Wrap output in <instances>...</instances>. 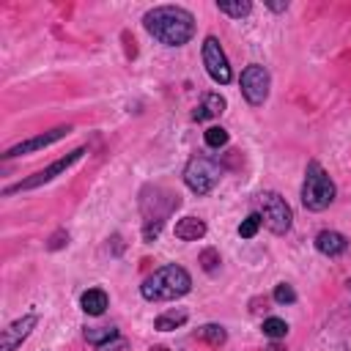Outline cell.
<instances>
[{
	"mask_svg": "<svg viewBox=\"0 0 351 351\" xmlns=\"http://www.w3.org/2000/svg\"><path fill=\"white\" fill-rule=\"evenodd\" d=\"M143 27L165 47H184L195 36V16L181 5H154L143 14Z\"/></svg>",
	"mask_w": 351,
	"mask_h": 351,
	"instance_id": "6da1fadb",
	"label": "cell"
},
{
	"mask_svg": "<svg viewBox=\"0 0 351 351\" xmlns=\"http://www.w3.org/2000/svg\"><path fill=\"white\" fill-rule=\"evenodd\" d=\"M189 291H192V277L178 263H167V266L156 269L140 285V296L145 302H173V299L186 296Z\"/></svg>",
	"mask_w": 351,
	"mask_h": 351,
	"instance_id": "7a4b0ae2",
	"label": "cell"
},
{
	"mask_svg": "<svg viewBox=\"0 0 351 351\" xmlns=\"http://www.w3.org/2000/svg\"><path fill=\"white\" fill-rule=\"evenodd\" d=\"M181 206V197L165 186H145L140 192V211H143V239L154 241L165 225V219Z\"/></svg>",
	"mask_w": 351,
	"mask_h": 351,
	"instance_id": "3957f363",
	"label": "cell"
},
{
	"mask_svg": "<svg viewBox=\"0 0 351 351\" xmlns=\"http://www.w3.org/2000/svg\"><path fill=\"white\" fill-rule=\"evenodd\" d=\"M337 189H335V181L329 178V173L324 170L321 162L310 159L307 167H304V184H302V206L307 211H324L332 206Z\"/></svg>",
	"mask_w": 351,
	"mask_h": 351,
	"instance_id": "277c9868",
	"label": "cell"
},
{
	"mask_svg": "<svg viewBox=\"0 0 351 351\" xmlns=\"http://www.w3.org/2000/svg\"><path fill=\"white\" fill-rule=\"evenodd\" d=\"M222 178V167L208 156H192L184 167V184L195 195H208Z\"/></svg>",
	"mask_w": 351,
	"mask_h": 351,
	"instance_id": "5b68a950",
	"label": "cell"
},
{
	"mask_svg": "<svg viewBox=\"0 0 351 351\" xmlns=\"http://www.w3.org/2000/svg\"><path fill=\"white\" fill-rule=\"evenodd\" d=\"M258 206H261V219H263V225H266L271 233L282 236V233L291 230L293 214H291V206L285 203V197H282L280 192H271V189L261 192V195H258Z\"/></svg>",
	"mask_w": 351,
	"mask_h": 351,
	"instance_id": "8992f818",
	"label": "cell"
},
{
	"mask_svg": "<svg viewBox=\"0 0 351 351\" xmlns=\"http://www.w3.org/2000/svg\"><path fill=\"white\" fill-rule=\"evenodd\" d=\"M85 156V148L80 145V148H74V151H69L66 156H60V159H55L49 167H44V170H38V173H33V176H27V178H22V181H16V184H11V186H5L3 189V195H14V192H27V189H36V186H44V184H49L52 178H58L60 173H66L71 165H77L80 159Z\"/></svg>",
	"mask_w": 351,
	"mask_h": 351,
	"instance_id": "52a82bcc",
	"label": "cell"
},
{
	"mask_svg": "<svg viewBox=\"0 0 351 351\" xmlns=\"http://www.w3.org/2000/svg\"><path fill=\"white\" fill-rule=\"evenodd\" d=\"M239 85H241V96H244L252 107H261V104L269 99L271 77H269V71H266L261 63H250V66L241 71Z\"/></svg>",
	"mask_w": 351,
	"mask_h": 351,
	"instance_id": "ba28073f",
	"label": "cell"
},
{
	"mask_svg": "<svg viewBox=\"0 0 351 351\" xmlns=\"http://www.w3.org/2000/svg\"><path fill=\"white\" fill-rule=\"evenodd\" d=\"M203 66H206L208 77H211L217 85H228L230 77H233L230 63H228V58H225L219 41H217V36H206V38H203Z\"/></svg>",
	"mask_w": 351,
	"mask_h": 351,
	"instance_id": "9c48e42d",
	"label": "cell"
},
{
	"mask_svg": "<svg viewBox=\"0 0 351 351\" xmlns=\"http://www.w3.org/2000/svg\"><path fill=\"white\" fill-rule=\"evenodd\" d=\"M66 134H71V126H55V129H49V132H44V134H36V137H30V140H22V143H16V145H11V148H5V159H14V156H22V154H33V151H41V148H47V145H52V143H58V140H63Z\"/></svg>",
	"mask_w": 351,
	"mask_h": 351,
	"instance_id": "30bf717a",
	"label": "cell"
},
{
	"mask_svg": "<svg viewBox=\"0 0 351 351\" xmlns=\"http://www.w3.org/2000/svg\"><path fill=\"white\" fill-rule=\"evenodd\" d=\"M36 324H38V315H36V313H27V315H22V318L11 321V324L3 329L0 351H16V348L30 337V332L36 329Z\"/></svg>",
	"mask_w": 351,
	"mask_h": 351,
	"instance_id": "8fae6325",
	"label": "cell"
},
{
	"mask_svg": "<svg viewBox=\"0 0 351 351\" xmlns=\"http://www.w3.org/2000/svg\"><path fill=\"white\" fill-rule=\"evenodd\" d=\"M313 244H315V250H318L321 255H326V258H337V255H343V252L348 250V239H346L343 233H337V230H321Z\"/></svg>",
	"mask_w": 351,
	"mask_h": 351,
	"instance_id": "7c38bea8",
	"label": "cell"
},
{
	"mask_svg": "<svg viewBox=\"0 0 351 351\" xmlns=\"http://www.w3.org/2000/svg\"><path fill=\"white\" fill-rule=\"evenodd\" d=\"M173 230H176V239L181 241H197L206 236V222L200 217H181Z\"/></svg>",
	"mask_w": 351,
	"mask_h": 351,
	"instance_id": "4fadbf2b",
	"label": "cell"
},
{
	"mask_svg": "<svg viewBox=\"0 0 351 351\" xmlns=\"http://www.w3.org/2000/svg\"><path fill=\"white\" fill-rule=\"evenodd\" d=\"M225 107H228L225 96H219V93H206V96H203V101H200V107L192 112V118H195V121L217 118V115H222V112H225Z\"/></svg>",
	"mask_w": 351,
	"mask_h": 351,
	"instance_id": "5bb4252c",
	"label": "cell"
},
{
	"mask_svg": "<svg viewBox=\"0 0 351 351\" xmlns=\"http://www.w3.org/2000/svg\"><path fill=\"white\" fill-rule=\"evenodd\" d=\"M107 304H110V299H107V293H104L101 288H88V291L80 296V307H82L88 315H101V313L107 310Z\"/></svg>",
	"mask_w": 351,
	"mask_h": 351,
	"instance_id": "9a60e30c",
	"label": "cell"
},
{
	"mask_svg": "<svg viewBox=\"0 0 351 351\" xmlns=\"http://www.w3.org/2000/svg\"><path fill=\"white\" fill-rule=\"evenodd\" d=\"M195 340H203V343H208V346L219 348V346H225L228 332H225L219 324H203V326H197V329H195Z\"/></svg>",
	"mask_w": 351,
	"mask_h": 351,
	"instance_id": "2e32d148",
	"label": "cell"
},
{
	"mask_svg": "<svg viewBox=\"0 0 351 351\" xmlns=\"http://www.w3.org/2000/svg\"><path fill=\"white\" fill-rule=\"evenodd\" d=\"M217 11L225 14V16H233V19H241L252 11V3L250 0H217Z\"/></svg>",
	"mask_w": 351,
	"mask_h": 351,
	"instance_id": "e0dca14e",
	"label": "cell"
},
{
	"mask_svg": "<svg viewBox=\"0 0 351 351\" xmlns=\"http://www.w3.org/2000/svg\"><path fill=\"white\" fill-rule=\"evenodd\" d=\"M186 321V310H167V313H162V315H156V321H154V326L159 329V332H170V329H178L181 324Z\"/></svg>",
	"mask_w": 351,
	"mask_h": 351,
	"instance_id": "ac0fdd59",
	"label": "cell"
},
{
	"mask_svg": "<svg viewBox=\"0 0 351 351\" xmlns=\"http://www.w3.org/2000/svg\"><path fill=\"white\" fill-rule=\"evenodd\" d=\"M118 337V329L115 326H88L85 329V340L90 343V346H104V343H110V340H115Z\"/></svg>",
	"mask_w": 351,
	"mask_h": 351,
	"instance_id": "d6986e66",
	"label": "cell"
},
{
	"mask_svg": "<svg viewBox=\"0 0 351 351\" xmlns=\"http://www.w3.org/2000/svg\"><path fill=\"white\" fill-rule=\"evenodd\" d=\"M197 263H200V269L203 271H217L219 269V263H222V258H219V250H214V247H206L200 255H197Z\"/></svg>",
	"mask_w": 351,
	"mask_h": 351,
	"instance_id": "ffe728a7",
	"label": "cell"
},
{
	"mask_svg": "<svg viewBox=\"0 0 351 351\" xmlns=\"http://www.w3.org/2000/svg\"><path fill=\"white\" fill-rule=\"evenodd\" d=\"M263 335L266 337H271V340H280V337H285L288 335V324L282 321V318H266L263 321Z\"/></svg>",
	"mask_w": 351,
	"mask_h": 351,
	"instance_id": "44dd1931",
	"label": "cell"
},
{
	"mask_svg": "<svg viewBox=\"0 0 351 351\" xmlns=\"http://www.w3.org/2000/svg\"><path fill=\"white\" fill-rule=\"evenodd\" d=\"M203 140H206L208 148H222V145H228V132L222 126H208Z\"/></svg>",
	"mask_w": 351,
	"mask_h": 351,
	"instance_id": "7402d4cb",
	"label": "cell"
},
{
	"mask_svg": "<svg viewBox=\"0 0 351 351\" xmlns=\"http://www.w3.org/2000/svg\"><path fill=\"white\" fill-rule=\"evenodd\" d=\"M261 225H263L261 214H250L247 219H241V225H239V236H241V239H252V236L258 233Z\"/></svg>",
	"mask_w": 351,
	"mask_h": 351,
	"instance_id": "603a6c76",
	"label": "cell"
},
{
	"mask_svg": "<svg viewBox=\"0 0 351 351\" xmlns=\"http://www.w3.org/2000/svg\"><path fill=\"white\" fill-rule=\"evenodd\" d=\"M271 299H274L277 304H293V302H296V291H293L288 282H277Z\"/></svg>",
	"mask_w": 351,
	"mask_h": 351,
	"instance_id": "cb8c5ba5",
	"label": "cell"
},
{
	"mask_svg": "<svg viewBox=\"0 0 351 351\" xmlns=\"http://www.w3.org/2000/svg\"><path fill=\"white\" fill-rule=\"evenodd\" d=\"M66 244H69V230H66V228L55 230V233L47 239V250H52V252H55V250H63Z\"/></svg>",
	"mask_w": 351,
	"mask_h": 351,
	"instance_id": "d4e9b609",
	"label": "cell"
},
{
	"mask_svg": "<svg viewBox=\"0 0 351 351\" xmlns=\"http://www.w3.org/2000/svg\"><path fill=\"white\" fill-rule=\"evenodd\" d=\"M96 351H129V343H126L123 337H115V340H110V343L99 346Z\"/></svg>",
	"mask_w": 351,
	"mask_h": 351,
	"instance_id": "484cf974",
	"label": "cell"
},
{
	"mask_svg": "<svg viewBox=\"0 0 351 351\" xmlns=\"http://www.w3.org/2000/svg\"><path fill=\"white\" fill-rule=\"evenodd\" d=\"M266 8L274 14H282V11H288V3H266Z\"/></svg>",
	"mask_w": 351,
	"mask_h": 351,
	"instance_id": "4316f807",
	"label": "cell"
},
{
	"mask_svg": "<svg viewBox=\"0 0 351 351\" xmlns=\"http://www.w3.org/2000/svg\"><path fill=\"white\" fill-rule=\"evenodd\" d=\"M266 351H285V348H282V346H277V343H271V346H269Z\"/></svg>",
	"mask_w": 351,
	"mask_h": 351,
	"instance_id": "83f0119b",
	"label": "cell"
},
{
	"mask_svg": "<svg viewBox=\"0 0 351 351\" xmlns=\"http://www.w3.org/2000/svg\"><path fill=\"white\" fill-rule=\"evenodd\" d=\"M148 351H170V348H167V346H151Z\"/></svg>",
	"mask_w": 351,
	"mask_h": 351,
	"instance_id": "f1b7e54d",
	"label": "cell"
}]
</instances>
